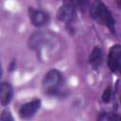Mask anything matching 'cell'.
<instances>
[{
  "label": "cell",
  "instance_id": "obj_1",
  "mask_svg": "<svg viewBox=\"0 0 121 121\" xmlns=\"http://www.w3.org/2000/svg\"><path fill=\"white\" fill-rule=\"evenodd\" d=\"M28 45L32 50H35L40 55L44 52L49 53L59 45L58 37L54 34L44 31H36L32 33L28 40Z\"/></svg>",
  "mask_w": 121,
  "mask_h": 121
},
{
  "label": "cell",
  "instance_id": "obj_2",
  "mask_svg": "<svg viewBox=\"0 0 121 121\" xmlns=\"http://www.w3.org/2000/svg\"><path fill=\"white\" fill-rule=\"evenodd\" d=\"M90 15L97 23L106 26L112 33L115 32V20L108 9V7L101 0H94L90 6Z\"/></svg>",
  "mask_w": 121,
  "mask_h": 121
},
{
  "label": "cell",
  "instance_id": "obj_3",
  "mask_svg": "<svg viewBox=\"0 0 121 121\" xmlns=\"http://www.w3.org/2000/svg\"><path fill=\"white\" fill-rule=\"evenodd\" d=\"M62 74L57 69L49 70L43 79V89L46 95H55L62 84Z\"/></svg>",
  "mask_w": 121,
  "mask_h": 121
},
{
  "label": "cell",
  "instance_id": "obj_4",
  "mask_svg": "<svg viewBox=\"0 0 121 121\" xmlns=\"http://www.w3.org/2000/svg\"><path fill=\"white\" fill-rule=\"evenodd\" d=\"M76 2L75 0H63L62 5L57 12V19L64 22L66 25H72L76 18Z\"/></svg>",
  "mask_w": 121,
  "mask_h": 121
},
{
  "label": "cell",
  "instance_id": "obj_5",
  "mask_svg": "<svg viewBox=\"0 0 121 121\" xmlns=\"http://www.w3.org/2000/svg\"><path fill=\"white\" fill-rule=\"evenodd\" d=\"M120 59H121V46L119 43H116L110 48V51L108 54L107 63L112 72H114V73L119 72L121 67Z\"/></svg>",
  "mask_w": 121,
  "mask_h": 121
},
{
  "label": "cell",
  "instance_id": "obj_6",
  "mask_svg": "<svg viewBox=\"0 0 121 121\" xmlns=\"http://www.w3.org/2000/svg\"><path fill=\"white\" fill-rule=\"evenodd\" d=\"M42 102L39 98H35L29 102L25 103L19 109V116L22 119H30L40 110Z\"/></svg>",
  "mask_w": 121,
  "mask_h": 121
},
{
  "label": "cell",
  "instance_id": "obj_7",
  "mask_svg": "<svg viewBox=\"0 0 121 121\" xmlns=\"http://www.w3.org/2000/svg\"><path fill=\"white\" fill-rule=\"evenodd\" d=\"M28 14H29V19L34 26L41 27L48 24L49 22V15L47 12L41 10V9H35L33 8L28 9Z\"/></svg>",
  "mask_w": 121,
  "mask_h": 121
},
{
  "label": "cell",
  "instance_id": "obj_8",
  "mask_svg": "<svg viewBox=\"0 0 121 121\" xmlns=\"http://www.w3.org/2000/svg\"><path fill=\"white\" fill-rule=\"evenodd\" d=\"M13 87L9 82L0 83V104L2 106H8L13 97Z\"/></svg>",
  "mask_w": 121,
  "mask_h": 121
},
{
  "label": "cell",
  "instance_id": "obj_9",
  "mask_svg": "<svg viewBox=\"0 0 121 121\" xmlns=\"http://www.w3.org/2000/svg\"><path fill=\"white\" fill-rule=\"evenodd\" d=\"M89 62L90 64L94 67V69H97L102 62V50L98 47L95 46L92 50V53L89 58Z\"/></svg>",
  "mask_w": 121,
  "mask_h": 121
},
{
  "label": "cell",
  "instance_id": "obj_10",
  "mask_svg": "<svg viewBox=\"0 0 121 121\" xmlns=\"http://www.w3.org/2000/svg\"><path fill=\"white\" fill-rule=\"evenodd\" d=\"M112 88H111V87H107V88L104 90L103 94H102V101H103L104 103H108V102L111 100V98H112Z\"/></svg>",
  "mask_w": 121,
  "mask_h": 121
},
{
  "label": "cell",
  "instance_id": "obj_11",
  "mask_svg": "<svg viewBox=\"0 0 121 121\" xmlns=\"http://www.w3.org/2000/svg\"><path fill=\"white\" fill-rule=\"evenodd\" d=\"M0 120H2V121H9V120L12 121L13 116L11 115V113L9 110H4L1 113V115H0Z\"/></svg>",
  "mask_w": 121,
  "mask_h": 121
},
{
  "label": "cell",
  "instance_id": "obj_12",
  "mask_svg": "<svg viewBox=\"0 0 121 121\" xmlns=\"http://www.w3.org/2000/svg\"><path fill=\"white\" fill-rule=\"evenodd\" d=\"M75 2L82 10H85L87 8H89L91 0H75Z\"/></svg>",
  "mask_w": 121,
  "mask_h": 121
},
{
  "label": "cell",
  "instance_id": "obj_13",
  "mask_svg": "<svg viewBox=\"0 0 121 121\" xmlns=\"http://www.w3.org/2000/svg\"><path fill=\"white\" fill-rule=\"evenodd\" d=\"M15 69V60H13L9 65V71H13Z\"/></svg>",
  "mask_w": 121,
  "mask_h": 121
},
{
  "label": "cell",
  "instance_id": "obj_14",
  "mask_svg": "<svg viewBox=\"0 0 121 121\" xmlns=\"http://www.w3.org/2000/svg\"><path fill=\"white\" fill-rule=\"evenodd\" d=\"M2 75H3V69H2V66H1V63H0V78H1Z\"/></svg>",
  "mask_w": 121,
  "mask_h": 121
}]
</instances>
